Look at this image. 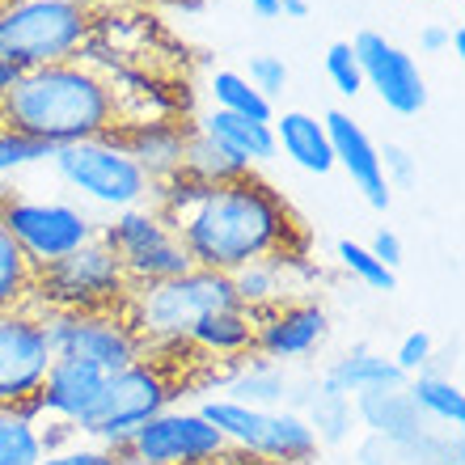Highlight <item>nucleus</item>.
<instances>
[{"label": "nucleus", "mask_w": 465, "mask_h": 465, "mask_svg": "<svg viewBox=\"0 0 465 465\" xmlns=\"http://www.w3.org/2000/svg\"><path fill=\"white\" fill-rule=\"evenodd\" d=\"M153 208L170 221L191 262L203 271L232 275L262 258L309 250V232L301 229L296 212L254 170L216 186L186 183L183 173H173L153 186Z\"/></svg>", "instance_id": "f257e3e1"}, {"label": "nucleus", "mask_w": 465, "mask_h": 465, "mask_svg": "<svg viewBox=\"0 0 465 465\" xmlns=\"http://www.w3.org/2000/svg\"><path fill=\"white\" fill-rule=\"evenodd\" d=\"M0 123L35 135L47 148H64L76 140L114 135L123 111L114 98V85L98 64L64 60L22 73L13 94L0 102Z\"/></svg>", "instance_id": "f03ea898"}, {"label": "nucleus", "mask_w": 465, "mask_h": 465, "mask_svg": "<svg viewBox=\"0 0 465 465\" xmlns=\"http://www.w3.org/2000/svg\"><path fill=\"white\" fill-rule=\"evenodd\" d=\"M232 305H237V292H232L229 275L191 267L186 275H173V280L132 283L127 305L119 313L132 322V331L144 339V347H165L186 343L199 318Z\"/></svg>", "instance_id": "7ed1b4c3"}, {"label": "nucleus", "mask_w": 465, "mask_h": 465, "mask_svg": "<svg viewBox=\"0 0 465 465\" xmlns=\"http://www.w3.org/2000/svg\"><path fill=\"white\" fill-rule=\"evenodd\" d=\"M132 280L123 262L94 237L73 254L35 271L30 305L38 313H119L127 305Z\"/></svg>", "instance_id": "20e7f679"}, {"label": "nucleus", "mask_w": 465, "mask_h": 465, "mask_svg": "<svg viewBox=\"0 0 465 465\" xmlns=\"http://www.w3.org/2000/svg\"><path fill=\"white\" fill-rule=\"evenodd\" d=\"M89 38H94V17L85 9H64L47 0L0 5V60L13 64L17 73L81 60Z\"/></svg>", "instance_id": "39448f33"}, {"label": "nucleus", "mask_w": 465, "mask_h": 465, "mask_svg": "<svg viewBox=\"0 0 465 465\" xmlns=\"http://www.w3.org/2000/svg\"><path fill=\"white\" fill-rule=\"evenodd\" d=\"M199 415L224 436L229 449L242 457H254L250 465H309L318 461L322 444L305 415L296 411H254V406L229 402V398H208Z\"/></svg>", "instance_id": "423d86ee"}, {"label": "nucleus", "mask_w": 465, "mask_h": 465, "mask_svg": "<svg viewBox=\"0 0 465 465\" xmlns=\"http://www.w3.org/2000/svg\"><path fill=\"white\" fill-rule=\"evenodd\" d=\"M173 393H178V381L170 377V368L161 364V360H148L144 355V360H135L132 368L106 377L94 415L81 423V436L123 453L127 440L144 428L148 419L161 415V411H170Z\"/></svg>", "instance_id": "0eeeda50"}, {"label": "nucleus", "mask_w": 465, "mask_h": 465, "mask_svg": "<svg viewBox=\"0 0 465 465\" xmlns=\"http://www.w3.org/2000/svg\"><path fill=\"white\" fill-rule=\"evenodd\" d=\"M51 165L64 183L81 191L89 203L111 212L140 208L153 199V183L148 173L127 157V148L114 135H98V140H76L51 153Z\"/></svg>", "instance_id": "6e6552de"}, {"label": "nucleus", "mask_w": 465, "mask_h": 465, "mask_svg": "<svg viewBox=\"0 0 465 465\" xmlns=\"http://www.w3.org/2000/svg\"><path fill=\"white\" fill-rule=\"evenodd\" d=\"M98 242L119 258L132 283L173 280V275H186L195 267L186 245L178 242V232L170 229V221L153 203L114 212V221L106 229H98Z\"/></svg>", "instance_id": "1a4fd4ad"}, {"label": "nucleus", "mask_w": 465, "mask_h": 465, "mask_svg": "<svg viewBox=\"0 0 465 465\" xmlns=\"http://www.w3.org/2000/svg\"><path fill=\"white\" fill-rule=\"evenodd\" d=\"M0 221L35 271L98 237V224L89 221V212L73 203H51V199L0 195Z\"/></svg>", "instance_id": "9d476101"}, {"label": "nucleus", "mask_w": 465, "mask_h": 465, "mask_svg": "<svg viewBox=\"0 0 465 465\" xmlns=\"http://www.w3.org/2000/svg\"><path fill=\"white\" fill-rule=\"evenodd\" d=\"M43 318H47L55 360H76L106 377L132 368L148 351L123 313H43Z\"/></svg>", "instance_id": "9b49d317"}, {"label": "nucleus", "mask_w": 465, "mask_h": 465, "mask_svg": "<svg viewBox=\"0 0 465 465\" xmlns=\"http://www.w3.org/2000/svg\"><path fill=\"white\" fill-rule=\"evenodd\" d=\"M232 449L199 411H161L135 431L123 457L135 465H221Z\"/></svg>", "instance_id": "f8f14e48"}, {"label": "nucleus", "mask_w": 465, "mask_h": 465, "mask_svg": "<svg viewBox=\"0 0 465 465\" xmlns=\"http://www.w3.org/2000/svg\"><path fill=\"white\" fill-rule=\"evenodd\" d=\"M55 347H51L47 318L35 305L0 313V411H17L30 402L47 377Z\"/></svg>", "instance_id": "ddd939ff"}, {"label": "nucleus", "mask_w": 465, "mask_h": 465, "mask_svg": "<svg viewBox=\"0 0 465 465\" xmlns=\"http://www.w3.org/2000/svg\"><path fill=\"white\" fill-rule=\"evenodd\" d=\"M355 64H360V76H364L368 89H377V98L390 106L393 114H419L428 106V85H423V73L411 51H402L398 43H390L377 30H360L351 38Z\"/></svg>", "instance_id": "4468645a"}, {"label": "nucleus", "mask_w": 465, "mask_h": 465, "mask_svg": "<svg viewBox=\"0 0 465 465\" xmlns=\"http://www.w3.org/2000/svg\"><path fill=\"white\" fill-rule=\"evenodd\" d=\"M326 331H331L326 309L309 296H296V301L254 313V355L288 368L292 360H309L326 343Z\"/></svg>", "instance_id": "2eb2a0df"}, {"label": "nucleus", "mask_w": 465, "mask_h": 465, "mask_svg": "<svg viewBox=\"0 0 465 465\" xmlns=\"http://www.w3.org/2000/svg\"><path fill=\"white\" fill-rule=\"evenodd\" d=\"M322 123H326V135H331L334 165L347 170V178H351V183L360 186V195L368 199V208L385 212L393 203V186L385 183L381 153H377V144H372V135H368L347 111H331Z\"/></svg>", "instance_id": "dca6fc26"}, {"label": "nucleus", "mask_w": 465, "mask_h": 465, "mask_svg": "<svg viewBox=\"0 0 465 465\" xmlns=\"http://www.w3.org/2000/svg\"><path fill=\"white\" fill-rule=\"evenodd\" d=\"M186 135H191L186 123H178L173 114H161V119H123L114 140H119V144L127 148V157L148 173V183L157 186L183 170Z\"/></svg>", "instance_id": "f3484780"}, {"label": "nucleus", "mask_w": 465, "mask_h": 465, "mask_svg": "<svg viewBox=\"0 0 465 465\" xmlns=\"http://www.w3.org/2000/svg\"><path fill=\"white\" fill-rule=\"evenodd\" d=\"M102 385H106V372H98V368L76 364V360H51L47 377H43V385H38V393H35V402L47 419L81 431V423H85V419L94 415V406H98Z\"/></svg>", "instance_id": "a211bd4d"}, {"label": "nucleus", "mask_w": 465, "mask_h": 465, "mask_svg": "<svg viewBox=\"0 0 465 465\" xmlns=\"http://www.w3.org/2000/svg\"><path fill=\"white\" fill-rule=\"evenodd\" d=\"M355 406V423L368 431V436H377L385 444H415L423 431L431 428L428 419L419 415V406L411 402V393L406 385H393V390H364L351 398Z\"/></svg>", "instance_id": "6ab92c4d"}, {"label": "nucleus", "mask_w": 465, "mask_h": 465, "mask_svg": "<svg viewBox=\"0 0 465 465\" xmlns=\"http://www.w3.org/2000/svg\"><path fill=\"white\" fill-rule=\"evenodd\" d=\"M288 390H292V372L283 364L262 360V355L232 360L229 372L221 377V398L254 406V411H280L288 402Z\"/></svg>", "instance_id": "aec40b11"}, {"label": "nucleus", "mask_w": 465, "mask_h": 465, "mask_svg": "<svg viewBox=\"0 0 465 465\" xmlns=\"http://www.w3.org/2000/svg\"><path fill=\"white\" fill-rule=\"evenodd\" d=\"M301 267H305V254H275L232 271L229 280H232V292H237V305L250 309V313H262V309H275L283 301H296L292 271Z\"/></svg>", "instance_id": "412c9836"}, {"label": "nucleus", "mask_w": 465, "mask_h": 465, "mask_svg": "<svg viewBox=\"0 0 465 465\" xmlns=\"http://www.w3.org/2000/svg\"><path fill=\"white\" fill-rule=\"evenodd\" d=\"M275 132V148H283V157H292L305 173H331L334 170V153H331V135L326 123L313 119L305 111H283L271 119Z\"/></svg>", "instance_id": "4be33fe9"}, {"label": "nucleus", "mask_w": 465, "mask_h": 465, "mask_svg": "<svg viewBox=\"0 0 465 465\" xmlns=\"http://www.w3.org/2000/svg\"><path fill=\"white\" fill-rule=\"evenodd\" d=\"M186 343L195 347L199 355H212V360H245V355H254V313L242 305L232 309H216L208 318L195 322V331Z\"/></svg>", "instance_id": "5701e85b"}, {"label": "nucleus", "mask_w": 465, "mask_h": 465, "mask_svg": "<svg viewBox=\"0 0 465 465\" xmlns=\"http://www.w3.org/2000/svg\"><path fill=\"white\" fill-rule=\"evenodd\" d=\"M199 132L212 135L232 161H242L245 170H254V165H262V161H271L280 153L271 123H254V119H242V114H229V111L203 114V127H199Z\"/></svg>", "instance_id": "b1692460"}, {"label": "nucleus", "mask_w": 465, "mask_h": 465, "mask_svg": "<svg viewBox=\"0 0 465 465\" xmlns=\"http://www.w3.org/2000/svg\"><path fill=\"white\" fill-rule=\"evenodd\" d=\"M322 381L334 385V390H343L347 398H355V393H364V390L406 385V377L398 372V364H393L390 355H377V351H368V347H351L347 355H339V360L322 372Z\"/></svg>", "instance_id": "393cba45"}, {"label": "nucleus", "mask_w": 465, "mask_h": 465, "mask_svg": "<svg viewBox=\"0 0 465 465\" xmlns=\"http://www.w3.org/2000/svg\"><path fill=\"white\" fill-rule=\"evenodd\" d=\"M305 423L313 428V436H318L322 449H334V444H347L351 440V431L360 428L355 423V406L351 398H347L343 390H334V385H326V381L318 377V385H313V393H309L305 402Z\"/></svg>", "instance_id": "a878e982"}, {"label": "nucleus", "mask_w": 465, "mask_h": 465, "mask_svg": "<svg viewBox=\"0 0 465 465\" xmlns=\"http://www.w3.org/2000/svg\"><path fill=\"white\" fill-rule=\"evenodd\" d=\"M406 393H411V402L419 406V415L428 419V423H440V428H449V431H461L465 393L453 377H444V372H419V377L406 381Z\"/></svg>", "instance_id": "bb28decb"}, {"label": "nucleus", "mask_w": 465, "mask_h": 465, "mask_svg": "<svg viewBox=\"0 0 465 465\" xmlns=\"http://www.w3.org/2000/svg\"><path fill=\"white\" fill-rule=\"evenodd\" d=\"M186 183H199V186H216V183H232L250 173L242 161H232L212 135L203 132H191L186 135V153H183V170H178Z\"/></svg>", "instance_id": "cd10ccee"}, {"label": "nucleus", "mask_w": 465, "mask_h": 465, "mask_svg": "<svg viewBox=\"0 0 465 465\" xmlns=\"http://www.w3.org/2000/svg\"><path fill=\"white\" fill-rule=\"evenodd\" d=\"M212 111H229V114H242V119H254V123H271L275 119V106L271 98H262L242 73H216L212 76Z\"/></svg>", "instance_id": "c85d7f7f"}, {"label": "nucleus", "mask_w": 465, "mask_h": 465, "mask_svg": "<svg viewBox=\"0 0 465 465\" xmlns=\"http://www.w3.org/2000/svg\"><path fill=\"white\" fill-rule=\"evenodd\" d=\"M30 283H35V267L25 262V254L0 221V313L30 305Z\"/></svg>", "instance_id": "c756f323"}, {"label": "nucleus", "mask_w": 465, "mask_h": 465, "mask_svg": "<svg viewBox=\"0 0 465 465\" xmlns=\"http://www.w3.org/2000/svg\"><path fill=\"white\" fill-rule=\"evenodd\" d=\"M43 457L47 453L35 419L22 411H0V465H38Z\"/></svg>", "instance_id": "7c9ffc66"}, {"label": "nucleus", "mask_w": 465, "mask_h": 465, "mask_svg": "<svg viewBox=\"0 0 465 465\" xmlns=\"http://www.w3.org/2000/svg\"><path fill=\"white\" fill-rule=\"evenodd\" d=\"M334 254H339V262H343V267L351 271L364 288H372V292H393L398 275H393L390 267H381L377 254H372L364 242H347V237H343V242L334 245Z\"/></svg>", "instance_id": "2f4dec72"}, {"label": "nucleus", "mask_w": 465, "mask_h": 465, "mask_svg": "<svg viewBox=\"0 0 465 465\" xmlns=\"http://www.w3.org/2000/svg\"><path fill=\"white\" fill-rule=\"evenodd\" d=\"M51 153L55 148H47L43 140L0 123V178H9V173L25 170V165H38V161H51Z\"/></svg>", "instance_id": "473e14b6"}, {"label": "nucleus", "mask_w": 465, "mask_h": 465, "mask_svg": "<svg viewBox=\"0 0 465 465\" xmlns=\"http://www.w3.org/2000/svg\"><path fill=\"white\" fill-rule=\"evenodd\" d=\"M326 76H331V85L339 89L343 98H355V94L364 89V76H360L351 43H331V47H326Z\"/></svg>", "instance_id": "72a5a7b5"}, {"label": "nucleus", "mask_w": 465, "mask_h": 465, "mask_svg": "<svg viewBox=\"0 0 465 465\" xmlns=\"http://www.w3.org/2000/svg\"><path fill=\"white\" fill-rule=\"evenodd\" d=\"M390 360L398 364V372L411 381V377H419V372H428L431 368V360H436V343H431L428 331H411L402 343H398V351H393Z\"/></svg>", "instance_id": "f704fd0d"}, {"label": "nucleus", "mask_w": 465, "mask_h": 465, "mask_svg": "<svg viewBox=\"0 0 465 465\" xmlns=\"http://www.w3.org/2000/svg\"><path fill=\"white\" fill-rule=\"evenodd\" d=\"M38 465H127V457L106 449V444H68V449H55Z\"/></svg>", "instance_id": "c9c22d12"}, {"label": "nucleus", "mask_w": 465, "mask_h": 465, "mask_svg": "<svg viewBox=\"0 0 465 465\" xmlns=\"http://www.w3.org/2000/svg\"><path fill=\"white\" fill-rule=\"evenodd\" d=\"M242 76L262 98H275V94L288 89V64H283L280 55H254V60H250V73H242Z\"/></svg>", "instance_id": "e433bc0d"}, {"label": "nucleus", "mask_w": 465, "mask_h": 465, "mask_svg": "<svg viewBox=\"0 0 465 465\" xmlns=\"http://www.w3.org/2000/svg\"><path fill=\"white\" fill-rule=\"evenodd\" d=\"M377 153H381V170H385V183H398V186H411L415 183V157L406 153L402 144H377Z\"/></svg>", "instance_id": "4c0bfd02"}, {"label": "nucleus", "mask_w": 465, "mask_h": 465, "mask_svg": "<svg viewBox=\"0 0 465 465\" xmlns=\"http://www.w3.org/2000/svg\"><path fill=\"white\" fill-rule=\"evenodd\" d=\"M355 457H360V465H411L406 449L385 444V440H377V436H368V440L355 449Z\"/></svg>", "instance_id": "58836bf2"}, {"label": "nucleus", "mask_w": 465, "mask_h": 465, "mask_svg": "<svg viewBox=\"0 0 465 465\" xmlns=\"http://www.w3.org/2000/svg\"><path fill=\"white\" fill-rule=\"evenodd\" d=\"M368 250L377 254L381 267H390V271H398V267H402V258H406L402 237H398L393 229H377V232H372V242H368Z\"/></svg>", "instance_id": "ea45409f"}, {"label": "nucleus", "mask_w": 465, "mask_h": 465, "mask_svg": "<svg viewBox=\"0 0 465 465\" xmlns=\"http://www.w3.org/2000/svg\"><path fill=\"white\" fill-rule=\"evenodd\" d=\"M419 47L431 51V55H436V51H444V47H449V30H444V25H423V35H419Z\"/></svg>", "instance_id": "a19ab883"}, {"label": "nucleus", "mask_w": 465, "mask_h": 465, "mask_svg": "<svg viewBox=\"0 0 465 465\" xmlns=\"http://www.w3.org/2000/svg\"><path fill=\"white\" fill-rule=\"evenodd\" d=\"M17 81H22V73H17L13 64H5V60H0V102L9 98V94H13V85H17Z\"/></svg>", "instance_id": "79ce46f5"}, {"label": "nucleus", "mask_w": 465, "mask_h": 465, "mask_svg": "<svg viewBox=\"0 0 465 465\" xmlns=\"http://www.w3.org/2000/svg\"><path fill=\"white\" fill-rule=\"evenodd\" d=\"M280 17H309V0H280Z\"/></svg>", "instance_id": "37998d69"}, {"label": "nucleus", "mask_w": 465, "mask_h": 465, "mask_svg": "<svg viewBox=\"0 0 465 465\" xmlns=\"http://www.w3.org/2000/svg\"><path fill=\"white\" fill-rule=\"evenodd\" d=\"M250 9L258 17H280V0H250Z\"/></svg>", "instance_id": "c03bdc74"}, {"label": "nucleus", "mask_w": 465, "mask_h": 465, "mask_svg": "<svg viewBox=\"0 0 465 465\" xmlns=\"http://www.w3.org/2000/svg\"><path fill=\"white\" fill-rule=\"evenodd\" d=\"M449 51H453V55H465V25H453V30H449Z\"/></svg>", "instance_id": "a18cd8bd"}, {"label": "nucleus", "mask_w": 465, "mask_h": 465, "mask_svg": "<svg viewBox=\"0 0 465 465\" xmlns=\"http://www.w3.org/2000/svg\"><path fill=\"white\" fill-rule=\"evenodd\" d=\"M47 5H64V9H94V5H98V0H47Z\"/></svg>", "instance_id": "49530a36"}, {"label": "nucleus", "mask_w": 465, "mask_h": 465, "mask_svg": "<svg viewBox=\"0 0 465 465\" xmlns=\"http://www.w3.org/2000/svg\"><path fill=\"white\" fill-rule=\"evenodd\" d=\"M431 5H453V0H431Z\"/></svg>", "instance_id": "de8ad7c7"}]
</instances>
